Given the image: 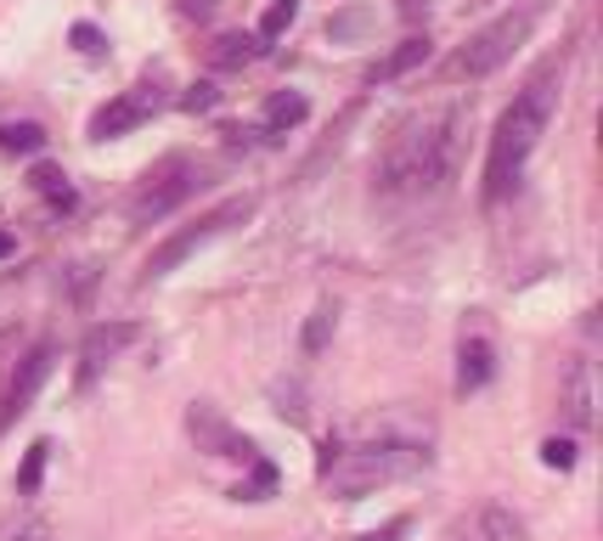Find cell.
<instances>
[{
  "mask_svg": "<svg viewBox=\"0 0 603 541\" xmlns=\"http://www.w3.org/2000/svg\"><path fill=\"white\" fill-rule=\"evenodd\" d=\"M462 130H468L462 101H441V108H423L407 124H395L389 147L378 158V192L384 197H441L457 181Z\"/></svg>",
  "mask_w": 603,
  "mask_h": 541,
  "instance_id": "1",
  "label": "cell"
},
{
  "mask_svg": "<svg viewBox=\"0 0 603 541\" xmlns=\"http://www.w3.org/2000/svg\"><path fill=\"white\" fill-rule=\"evenodd\" d=\"M558 85H564V51L547 57L535 74L524 80V91L508 101V113L496 119V135H491V158H485V203L508 197L524 176V164L535 153V142L547 135L553 124V108H558Z\"/></svg>",
  "mask_w": 603,
  "mask_h": 541,
  "instance_id": "2",
  "label": "cell"
},
{
  "mask_svg": "<svg viewBox=\"0 0 603 541\" xmlns=\"http://www.w3.org/2000/svg\"><path fill=\"white\" fill-rule=\"evenodd\" d=\"M423 468H429V446H418V440H378V446H361V452L339 446L333 462L322 468V485L339 502H361L378 485L412 480V473H423Z\"/></svg>",
  "mask_w": 603,
  "mask_h": 541,
  "instance_id": "3",
  "label": "cell"
},
{
  "mask_svg": "<svg viewBox=\"0 0 603 541\" xmlns=\"http://www.w3.org/2000/svg\"><path fill=\"white\" fill-rule=\"evenodd\" d=\"M542 12H547V0H519L514 12H502L491 28H480L474 40L451 57V74H457V80H485V74H496V68L530 40V28L542 23Z\"/></svg>",
  "mask_w": 603,
  "mask_h": 541,
  "instance_id": "4",
  "label": "cell"
},
{
  "mask_svg": "<svg viewBox=\"0 0 603 541\" xmlns=\"http://www.w3.org/2000/svg\"><path fill=\"white\" fill-rule=\"evenodd\" d=\"M204 176H209V158H197V153H170V158H158L147 176H142L136 197H130V220H136V226L164 220L170 209H181V203H186L197 187H204Z\"/></svg>",
  "mask_w": 603,
  "mask_h": 541,
  "instance_id": "5",
  "label": "cell"
},
{
  "mask_svg": "<svg viewBox=\"0 0 603 541\" xmlns=\"http://www.w3.org/2000/svg\"><path fill=\"white\" fill-rule=\"evenodd\" d=\"M260 209V197L254 192H243V197H226V203H215L209 215H197L192 226H181L176 237H164V243L147 254V265H142V282H158V277H170V270L181 265V260H192L204 243H215L220 231H231V226H243L249 215Z\"/></svg>",
  "mask_w": 603,
  "mask_h": 541,
  "instance_id": "6",
  "label": "cell"
},
{
  "mask_svg": "<svg viewBox=\"0 0 603 541\" xmlns=\"http://www.w3.org/2000/svg\"><path fill=\"white\" fill-rule=\"evenodd\" d=\"M164 80H142V85H130V91H119L108 108H96L91 113V142H113V135H130V130H142L147 119H158L164 113Z\"/></svg>",
  "mask_w": 603,
  "mask_h": 541,
  "instance_id": "7",
  "label": "cell"
},
{
  "mask_svg": "<svg viewBox=\"0 0 603 541\" xmlns=\"http://www.w3.org/2000/svg\"><path fill=\"white\" fill-rule=\"evenodd\" d=\"M186 434L197 440V452H209V457H238V462H254L260 446L249 434H238L209 400H192V412H186Z\"/></svg>",
  "mask_w": 603,
  "mask_h": 541,
  "instance_id": "8",
  "label": "cell"
},
{
  "mask_svg": "<svg viewBox=\"0 0 603 541\" xmlns=\"http://www.w3.org/2000/svg\"><path fill=\"white\" fill-rule=\"evenodd\" d=\"M51 361H57V345L46 338V345H35L23 361H17V372H12V384H7V400H0V434H7L28 406H35V395H40V384L51 378Z\"/></svg>",
  "mask_w": 603,
  "mask_h": 541,
  "instance_id": "9",
  "label": "cell"
},
{
  "mask_svg": "<svg viewBox=\"0 0 603 541\" xmlns=\"http://www.w3.org/2000/svg\"><path fill=\"white\" fill-rule=\"evenodd\" d=\"M441 541H524V519L502 502H480L468 514H457Z\"/></svg>",
  "mask_w": 603,
  "mask_h": 541,
  "instance_id": "10",
  "label": "cell"
},
{
  "mask_svg": "<svg viewBox=\"0 0 603 541\" xmlns=\"http://www.w3.org/2000/svg\"><path fill=\"white\" fill-rule=\"evenodd\" d=\"M136 338H142L136 322H96V327L85 333V345H80V372H74V384L91 389V384L108 372V361H113L124 345H136Z\"/></svg>",
  "mask_w": 603,
  "mask_h": 541,
  "instance_id": "11",
  "label": "cell"
},
{
  "mask_svg": "<svg viewBox=\"0 0 603 541\" xmlns=\"http://www.w3.org/2000/svg\"><path fill=\"white\" fill-rule=\"evenodd\" d=\"M418 62H429V34H407L389 57H378L373 68H366V85H389V80H400V74H412Z\"/></svg>",
  "mask_w": 603,
  "mask_h": 541,
  "instance_id": "12",
  "label": "cell"
},
{
  "mask_svg": "<svg viewBox=\"0 0 603 541\" xmlns=\"http://www.w3.org/2000/svg\"><path fill=\"white\" fill-rule=\"evenodd\" d=\"M491 372H496V350L485 345V338H468V345L457 350V395H474L491 384Z\"/></svg>",
  "mask_w": 603,
  "mask_h": 541,
  "instance_id": "13",
  "label": "cell"
},
{
  "mask_svg": "<svg viewBox=\"0 0 603 541\" xmlns=\"http://www.w3.org/2000/svg\"><path fill=\"white\" fill-rule=\"evenodd\" d=\"M564 418L576 429H592V366L587 361H569V372H564Z\"/></svg>",
  "mask_w": 603,
  "mask_h": 541,
  "instance_id": "14",
  "label": "cell"
},
{
  "mask_svg": "<svg viewBox=\"0 0 603 541\" xmlns=\"http://www.w3.org/2000/svg\"><path fill=\"white\" fill-rule=\"evenodd\" d=\"M305 113H311V101L299 96V91H277L272 101H265V130L282 135V130H293V124H305Z\"/></svg>",
  "mask_w": 603,
  "mask_h": 541,
  "instance_id": "15",
  "label": "cell"
},
{
  "mask_svg": "<svg viewBox=\"0 0 603 541\" xmlns=\"http://www.w3.org/2000/svg\"><path fill=\"white\" fill-rule=\"evenodd\" d=\"M28 187H35L40 197H51V209H62V215L74 209V187H69V176H62L57 164H35V176H28Z\"/></svg>",
  "mask_w": 603,
  "mask_h": 541,
  "instance_id": "16",
  "label": "cell"
},
{
  "mask_svg": "<svg viewBox=\"0 0 603 541\" xmlns=\"http://www.w3.org/2000/svg\"><path fill=\"white\" fill-rule=\"evenodd\" d=\"M254 51H260V40H254V34L231 28V34H220V40L209 46V62H215V68H243Z\"/></svg>",
  "mask_w": 603,
  "mask_h": 541,
  "instance_id": "17",
  "label": "cell"
},
{
  "mask_svg": "<svg viewBox=\"0 0 603 541\" xmlns=\"http://www.w3.org/2000/svg\"><path fill=\"white\" fill-rule=\"evenodd\" d=\"M272 491H277V462H265V457L249 462V480L231 485V496H238V502H265Z\"/></svg>",
  "mask_w": 603,
  "mask_h": 541,
  "instance_id": "18",
  "label": "cell"
},
{
  "mask_svg": "<svg viewBox=\"0 0 603 541\" xmlns=\"http://www.w3.org/2000/svg\"><path fill=\"white\" fill-rule=\"evenodd\" d=\"M46 147V130L40 124H0V153H12V158H28V153H40Z\"/></svg>",
  "mask_w": 603,
  "mask_h": 541,
  "instance_id": "19",
  "label": "cell"
},
{
  "mask_svg": "<svg viewBox=\"0 0 603 541\" xmlns=\"http://www.w3.org/2000/svg\"><path fill=\"white\" fill-rule=\"evenodd\" d=\"M46 462H51V440H35V446L23 452V462H17V491H23V496H35V491H40Z\"/></svg>",
  "mask_w": 603,
  "mask_h": 541,
  "instance_id": "20",
  "label": "cell"
},
{
  "mask_svg": "<svg viewBox=\"0 0 603 541\" xmlns=\"http://www.w3.org/2000/svg\"><path fill=\"white\" fill-rule=\"evenodd\" d=\"M293 17H299V0H272V7H265V17H260V40H265V46L282 40V34L293 28Z\"/></svg>",
  "mask_w": 603,
  "mask_h": 541,
  "instance_id": "21",
  "label": "cell"
},
{
  "mask_svg": "<svg viewBox=\"0 0 603 541\" xmlns=\"http://www.w3.org/2000/svg\"><path fill=\"white\" fill-rule=\"evenodd\" d=\"M333 316H339L333 304H316V311H311L305 338H299V345H305V356H322V350H327V338H333Z\"/></svg>",
  "mask_w": 603,
  "mask_h": 541,
  "instance_id": "22",
  "label": "cell"
},
{
  "mask_svg": "<svg viewBox=\"0 0 603 541\" xmlns=\"http://www.w3.org/2000/svg\"><path fill=\"white\" fill-rule=\"evenodd\" d=\"M0 541H51V525L40 514H23L12 525H0Z\"/></svg>",
  "mask_w": 603,
  "mask_h": 541,
  "instance_id": "23",
  "label": "cell"
},
{
  "mask_svg": "<svg viewBox=\"0 0 603 541\" xmlns=\"http://www.w3.org/2000/svg\"><path fill=\"white\" fill-rule=\"evenodd\" d=\"M69 40H74L80 57H108V40H102V28H96V23H74Z\"/></svg>",
  "mask_w": 603,
  "mask_h": 541,
  "instance_id": "24",
  "label": "cell"
},
{
  "mask_svg": "<svg viewBox=\"0 0 603 541\" xmlns=\"http://www.w3.org/2000/svg\"><path fill=\"white\" fill-rule=\"evenodd\" d=\"M366 23H373V12H366V7H350V12H339V17L327 23V34H333V40H350V34H366Z\"/></svg>",
  "mask_w": 603,
  "mask_h": 541,
  "instance_id": "25",
  "label": "cell"
},
{
  "mask_svg": "<svg viewBox=\"0 0 603 541\" xmlns=\"http://www.w3.org/2000/svg\"><path fill=\"white\" fill-rule=\"evenodd\" d=\"M542 462L547 468H558V473H569V468H576V440H542Z\"/></svg>",
  "mask_w": 603,
  "mask_h": 541,
  "instance_id": "26",
  "label": "cell"
},
{
  "mask_svg": "<svg viewBox=\"0 0 603 541\" xmlns=\"http://www.w3.org/2000/svg\"><path fill=\"white\" fill-rule=\"evenodd\" d=\"M181 108H186V113H209V108H220V91H215L209 80H197V85H186Z\"/></svg>",
  "mask_w": 603,
  "mask_h": 541,
  "instance_id": "27",
  "label": "cell"
},
{
  "mask_svg": "<svg viewBox=\"0 0 603 541\" xmlns=\"http://www.w3.org/2000/svg\"><path fill=\"white\" fill-rule=\"evenodd\" d=\"M215 7H220V0H176V12H181L186 23H209Z\"/></svg>",
  "mask_w": 603,
  "mask_h": 541,
  "instance_id": "28",
  "label": "cell"
},
{
  "mask_svg": "<svg viewBox=\"0 0 603 541\" xmlns=\"http://www.w3.org/2000/svg\"><path fill=\"white\" fill-rule=\"evenodd\" d=\"M407 530H412V519H389L384 530H361L355 541H400V536H407Z\"/></svg>",
  "mask_w": 603,
  "mask_h": 541,
  "instance_id": "29",
  "label": "cell"
},
{
  "mask_svg": "<svg viewBox=\"0 0 603 541\" xmlns=\"http://www.w3.org/2000/svg\"><path fill=\"white\" fill-rule=\"evenodd\" d=\"M12 254H17V237H12V231H0V260H12Z\"/></svg>",
  "mask_w": 603,
  "mask_h": 541,
  "instance_id": "30",
  "label": "cell"
}]
</instances>
